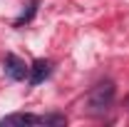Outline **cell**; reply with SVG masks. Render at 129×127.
I'll list each match as a JSON object with an SVG mask.
<instances>
[{"instance_id": "cell-1", "label": "cell", "mask_w": 129, "mask_h": 127, "mask_svg": "<svg viewBox=\"0 0 129 127\" xmlns=\"http://www.w3.org/2000/svg\"><path fill=\"white\" fill-rule=\"evenodd\" d=\"M114 100V85L107 80V82H99L94 90L87 95V107L92 115H99V112H104L109 105H112Z\"/></svg>"}, {"instance_id": "cell-2", "label": "cell", "mask_w": 129, "mask_h": 127, "mask_svg": "<svg viewBox=\"0 0 129 127\" xmlns=\"http://www.w3.org/2000/svg\"><path fill=\"white\" fill-rule=\"evenodd\" d=\"M3 65H5V72H8L10 80H25L30 75V67L22 62L17 55H13V52H8V55L3 57Z\"/></svg>"}, {"instance_id": "cell-3", "label": "cell", "mask_w": 129, "mask_h": 127, "mask_svg": "<svg viewBox=\"0 0 129 127\" xmlns=\"http://www.w3.org/2000/svg\"><path fill=\"white\" fill-rule=\"evenodd\" d=\"M0 125H8V127H30V125H42V117L40 115H27V112H15V115H8L0 120Z\"/></svg>"}, {"instance_id": "cell-4", "label": "cell", "mask_w": 129, "mask_h": 127, "mask_svg": "<svg viewBox=\"0 0 129 127\" xmlns=\"http://www.w3.org/2000/svg\"><path fill=\"white\" fill-rule=\"evenodd\" d=\"M50 70H52L50 60H35L32 67H30V82L32 85H40V82L50 75Z\"/></svg>"}, {"instance_id": "cell-5", "label": "cell", "mask_w": 129, "mask_h": 127, "mask_svg": "<svg viewBox=\"0 0 129 127\" xmlns=\"http://www.w3.org/2000/svg\"><path fill=\"white\" fill-rule=\"evenodd\" d=\"M37 5H40L37 0H32V3H27V10H22V15H20V17L15 20V28H20V25H25V23H30V20H32V15L37 13Z\"/></svg>"}]
</instances>
